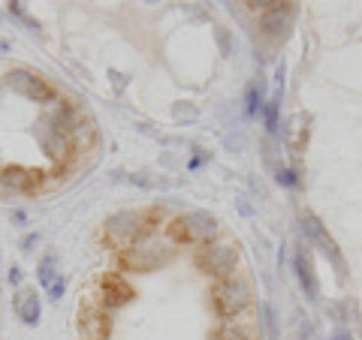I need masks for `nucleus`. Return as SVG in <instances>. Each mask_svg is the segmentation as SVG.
I'll use <instances>...</instances> for the list:
<instances>
[{
  "instance_id": "nucleus-1",
  "label": "nucleus",
  "mask_w": 362,
  "mask_h": 340,
  "mask_svg": "<svg viewBox=\"0 0 362 340\" xmlns=\"http://www.w3.org/2000/svg\"><path fill=\"white\" fill-rule=\"evenodd\" d=\"M214 232H218V220L206 211H187L169 223V235L181 244H202L214 238Z\"/></svg>"
},
{
  "instance_id": "nucleus-2",
  "label": "nucleus",
  "mask_w": 362,
  "mask_h": 340,
  "mask_svg": "<svg viewBox=\"0 0 362 340\" xmlns=\"http://www.w3.org/2000/svg\"><path fill=\"white\" fill-rule=\"evenodd\" d=\"M169 259H173V247H169L163 238H142V241H136L127 256H124V262H127L133 271H154L166 265Z\"/></svg>"
},
{
  "instance_id": "nucleus-3",
  "label": "nucleus",
  "mask_w": 362,
  "mask_h": 340,
  "mask_svg": "<svg viewBox=\"0 0 362 340\" xmlns=\"http://www.w3.org/2000/svg\"><path fill=\"white\" fill-rule=\"evenodd\" d=\"M142 229H145V214L142 211H121L106 226L109 241L115 247H133L136 241H139Z\"/></svg>"
},
{
  "instance_id": "nucleus-4",
  "label": "nucleus",
  "mask_w": 362,
  "mask_h": 340,
  "mask_svg": "<svg viewBox=\"0 0 362 340\" xmlns=\"http://www.w3.org/2000/svg\"><path fill=\"white\" fill-rule=\"evenodd\" d=\"M251 301H254V296H251V286H247L245 280H226L214 289V304H218V310L223 316L242 313Z\"/></svg>"
},
{
  "instance_id": "nucleus-5",
  "label": "nucleus",
  "mask_w": 362,
  "mask_h": 340,
  "mask_svg": "<svg viewBox=\"0 0 362 340\" xmlns=\"http://www.w3.org/2000/svg\"><path fill=\"white\" fill-rule=\"evenodd\" d=\"M6 87L16 90V94H21V97H28V99H37V103L52 97V87L30 70H13L6 75Z\"/></svg>"
},
{
  "instance_id": "nucleus-6",
  "label": "nucleus",
  "mask_w": 362,
  "mask_h": 340,
  "mask_svg": "<svg viewBox=\"0 0 362 340\" xmlns=\"http://www.w3.org/2000/svg\"><path fill=\"white\" fill-rule=\"evenodd\" d=\"M199 265L209 271V274H230L235 265V250L230 244H209L206 250L199 253Z\"/></svg>"
},
{
  "instance_id": "nucleus-7",
  "label": "nucleus",
  "mask_w": 362,
  "mask_h": 340,
  "mask_svg": "<svg viewBox=\"0 0 362 340\" xmlns=\"http://www.w3.org/2000/svg\"><path fill=\"white\" fill-rule=\"evenodd\" d=\"M302 229H305V235H308V238H311V241H314L317 247H320V250H323L326 256H329V259H332V265H335L338 271H341V268H344V262H341V253H338V247H335V241H332V238H329V232H326V229H323V223H320V220H317V217H302Z\"/></svg>"
},
{
  "instance_id": "nucleus-8",
  "label": "nucleus",
  "mask_w": 362,
  "mask_h": 340,
  "mask_svg": "<svg viewBox=\"0 0 362 340\" xmlns=\"http://www.w3.org/2000/svg\"><path fill=\"white\" fill-rule=\"evenodd\" d=\"M293 25V4H278L263 16V30L269 37H284Z\"/></svg>"
},
{
  "instance_id": "nucleus-9",
  "label": "nucleus",
  "mask_w": 362,
  "mask_h": 340,
  "mask_svg": "<svg viewBox=\"0 0 362 340\" xmlns=\"http://www.w3.org/2000/svg\"><path fill=\"white\" fill-rule=\"evenodd\" d=\"M13 308L18 313V320L25 322V325H37L40 322V298H37V292L33 289H18L16 292V298H13Z\"/></svg>"
},
{
  "instance_id": "nucleus-10",
  "label": "nucleus",
  "mask_w": 362,
  "mask_h": 340,
  "mask_svg": "<svg viewBox=\"0 0 362 340\" xmlns=\"http://www.w3.org/2000/svg\"><path fill=\"white\" fill-rule=\"evenodd\" d=\"M296 274H299V283L305 289V296L308 298H317L320 296V286H317V277H314V265H311V256L308 250H296Z\"/></svg>"
},
{
  "instance_id": "nucleus-11",
  "label": "nucleus",
  "mask_w": 362,
  "mask_h": 340,
  "mask_svg": "<svg viewBox=\"0 0 362 340\" xmlns=\"http://www.w3.org/2000/svg\"><path fill=\"white\" fill-rule=\"evenodd\" d=\"M103 289H106V304L109 308H121V304H127L133 298V289L127 286V280L118 277V274H109L106 283H103Z\"/></svg>"
},
{
  "instance_id": "nucleus-12",
  "label": "nucleus",
  "mask_w": 362,
  "mask_h": 340,
  "mask_svg": "<svg viewBox=\"0 0 362 340\" xmlns=\"http://www.w3.org/2000/svg\"><path fill=\"white\" fill-rule=\"evenodd\" d=\"M37 181L40 178L33 172H25V169H6V172H0V184L13 187V190H30Z\"/></svg>"
},
{
  "instance_id": "nucleus-13",
  "label": "nucleus",
  "mask_w": 362,
  "mask_h": 340,
  "mask_svg": "<svg viewBox=\"0 0 362 340\" xmlns=\"http://www.w3.org/2000/svg\"><path fill=\"white\" fill-rule=\"evenodd\" d=\"M54 265H58V259H54L52 253H49V256H45L42 262H40V268H37V277H40L42 286H52V283H54Z\"/></svg>"
},
{
  "instance_id": "nucleus-14",
  "label": "nucleus",
  "mask_w": 362,
  "mask_h": 340,
  "mask_svg": "<svg viewBox=\"0 0 362 340\" xmlns=\"http://www.w3.org/2000/svg\"><path fill=\"white\" fill-rule=\"evenodd\" d=\"M247 111H251V115H254V111H259V85L247 90Z\"/></svg>"
},
{
  "instance_id": "nucleus-15",
  "label": "nucleus",
  "mask_w": 362,
  "mask_h": 340,
  "mask_svg": "<svg viewBox=\"0 0 362 340\" xmlns=\"http://www.w3.org/2000/svg\"><path fill=\"white\" fill-rule=\"evenodd\" d=\"M275 118H278V99H275V103L269 106V111H266V123H269V133H275V130H278V127H275Z\"/></svg>"
},
{
  "instance_id": "nucleus-16",
  "label": "nucleus",
  "mask_w": 362,
  "mask_h": 340,
  "mask_svg": "<svg viewBox=\"0 0 362 340\" xmlns=\"http://www.w3.org/2000/svg\"><path fill=\"white\" fill-rule=\"evenodd\" d=\"M266 320H269V340H278V328H275V313H272V308H266Z\"/></svg>"
},
{
  "instance_id": "nucleus-17",
  "label": "nucleus",
  "mask_w": 362,
  "mask_h": 340,
  "mask_svg": "<svg viewBox=\"0 0 362 340\" xmlns=\"http://www.w3.org/2000/svg\"><path fill=\"white\" fill-rule=\"evenodd\" d=\"M49 292H52L49 298H54V301H58V298H61V292H64V280H54L52 286H49Z\"/></svg>"
},
{
  "instance_id": "nucleus-18",
  "label": "nucleus",
  "mask_w": 362,
  "mask_h": 340,
  "mask_svg": "<svg viewBox=\"0 0 362 340\" xmlns=\"http://www.w3.org/2000/svg\"><path fill=\"white\" fill-rule=\"evenodd\" d=\"M332 340H354V337H350V332H335Z\"/></svg>"
},
{
  "instance_id": "nucleus-19",
  "label": "nucleus",
  "mask_w": 362,
  "mask_h": 340,
  "mask_svg": "<svg viewBox=\"0 0 362 340\" xmlns=\"http://www.w3.org/2000/svg\"><path fill=\"white\" fill-rule=\"evenodd\" d=\"M9 280H13V283H18V280H21V274H18V268H13V271H9Z\"/></svg>"
}]
</instances>
